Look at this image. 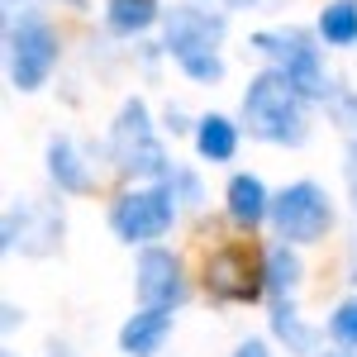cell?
Returning a JSON list of instances; mask_svg holds the SVG:
<instances>
[{
    "mask_svg": "<svg viewBox=\"0 0 357 357\" xmlns=\"http://www.w3.org/2000/svg\"><path fill=\"white\" fill-rule=\"evenodd\" d=\"M310 110H314V105H310L276 67H262V72L248 77V86H243L238 124H243V134L257 138V143H272V148H305L310 134H314Z\"/></svg>",
    "mask_w": 357,
    "mask_h": 357,
    "instance_id": "obj_1",
    "label": "cell"
},
{
    "mask_svg": "<svg viewBox=\"0 0 357 357\" xmlns=\"http://www.w3.org/2000/svg\"><path fill=\"white\" fill-rule=\"evenodd\" d=\"M248 48L262 57L267 67H276L310 105H324L333 96V86H338L329 77V67H324V38H319L314 29H301V24L257 29V33L248 38Z\"/></svg>",
    "mask_w": 357,
    "mask_h": 357,
    "instance_id": "obj_2",
    "label": "cell"
},
{
    "mask_svg": "<svg viewBox=\"0 0 357 357\" xmlns=\"http://www.w3.org/2000/svg\"><path fill=\"white\" fill-rule=\"evenodd\" d=\"M105 162H110V172L129 176V181H167L176 172L167 143L158 138V124H153L143 96H129L119 105L110 134H105Z\"/></svg>",
    "mask_w": 357,
    "mask_h": 357,
    "instance_id": "obj_3",
    "label": "cell"
},
{
    "mask_svg": "<svg viewBox=\"0 0 357 357\" xmlns=\"http://www.w3.org/2000/svg\"><path fill=\"white\" fill-rule=\"evenodd\" d=\"M62 62V38L38 10H10L5 20V72L15 91H43Z\"/></svg>",
    "mask_w": 357,
    "mask_h": 357,
    "instance_id": "obj_4",
    "label": "cell"
},
{
    "mask_svg": "<svg viewBox=\"0 0 357 357\" xmlns=\"http://www.w3.org/2000/svg\"><path fill=\"white\" fill-rule=\"evenodd\" d=\"M181 215V200L172 191V181H134L129 191H119L110 200V234L129 248L158 243L172 234V224Z\"/></svg>",
    "mask_w": 357,
    "mask_h": 357,
    "instance_id": "obj_5",
    "label": "cell"
},
{
    "mask_svg": "<svg viewBox=\"0 0 357 357\" xmlns=\"http://www.w3.org/2000/svg\"><path fill=\"white\" fill-rule=\"evenodd\" d=\"M272 234L281 243H296V248H314L333 234V195L319 186V181H291L272 195Z\"/></svg>",
    "mask_w": 357,
    "mask_h": 357,
    "instance_id": "obj_6",
    "label": "cell"
},
{
    "mask_svg": "<svg viewBox=\"0 0 357 357\" xmlns=\"http://www.w3.org/2000/svg\"><path fill=\"white\" fill-rule=\"evenodd\" d=\"M205 296L215 305H252L267 296L262 262L243 243H224L205 257Z\"/></svg>",
    "mask_w": 357,
    "mask_h": 357,
    "instance_id": "obj_7",
    "label": "cell"
},
{
    "mask_svg": "<svg viewBox=\"0 0 357 357\" xmlns=\"http://www.w3.org/2000/svg\"><path fill=\"white\" fill-rule=\"evenodd\" d=\"M224 33H229V15L224 10L181 0V5H172L162 15V53L172 62L186 53H210V48L224 43Z\"/></svg>",
    "mask_w": 357,
    "mask_h": 357,
    "instance_id": "obj_8",
    "label": "cell"
},
{
    "mask_svg": "<svg viewBox=\"0 0 357 357\" xmlns=\"http://www.w3.org/2000/svg\"><path fill=\"white\" fill-rule=\"evenodd\" d=\"M134 296L138 305H162V310H181L191 286H186V267L181 257L162 243H143L134 257Z\"/></svg>",
    "mask_w": 357,
    "mask_h": 357,
    "instance_id": "obj_9",
    "label": "cell"
},
{
    "mask_svg": "<svg viewBox=\"0 0 357 357\" xmlns=\"http://www.w3.org/2000/svg\"><path fill=\"white\" fill-rule=\"evenodd\" d=\"M100 158H96V148L82 143V138L72 134H53L48 138V176H53L57 191L67 195H91L100 186Z\"/></svg>",
    "mask_w": 357,
    "mask_h": 357,
    "instance_id": "obj_10",
    "label": "cell"
},
{
    "mask_svg": "<svg viewBox=\"0 0 357 357\" xmlns=\"http://www.w3.org/2000/svg\"><path fill=\"white\" fill-rule=\"evenodd\" d=\"M62 238V205H38V210H5V229H0V248L5 252H29L43 257L53 252Z\"/></svg>",
    "mask_w": 357,
    "mask_h": 357,
    "instance_id": "obj_11",
    "label": "cell"
},
{
    "mask_svg": "<svg viewBox=\"0 0 357 357\" xmlns=\"http://www.w3.org/2000/svg\"><path fill=\"white\" fill-rule=\"evenodd\" d=\"M176 329V310H162V305H138V314H129L119 324V353L124 357H158L167 348V338Z\"/></svg>",
    "mask_w": 357,
    "mask_h": 357,
    "instance_id": "obj_12",
    "label": "cell"
},
{
    "mask_svg": "<svg viewBox=\"0 0 357 357\" xmlns=\"http://www.w3.org/2000/svg\"><path fill=\"white\" fill-rule=\"evenodd\" d=\"M267 333H272V338H276V343H281L291 357H314L319 348H324V329L305 324V314H301V305H296V296H281V301H272V310H267Z\"/></svg>",
    "mask_w": 357,
    "mask_h": 357,
    "instance_id": "obj_13",
    "label": "cell"
},
{
    "mask_svg": "<svg viewBox=\"0 0 357 357\" xmlns=\"http://www.w3.org/2000/svg\"><path fill=\"white\" fill-rule=\"evenodd\" d=\"M224 215H229V224H238V229L267 224V215H272V191H267V181H262L257 172H234L229 186H224Z\"/></svg>",
    "mask_w": 357,
    "mask_h": 357,
    "instance_id": "obj_14",
    "label": "cell"
},
{
    "mask_svg": "<svg viewBox=\"0 0 357 357\" xmlns=\"http://www.w3.org/2000/svg\"><path fill=\"white\" fill-rule=\"evenodd\" d=\"M191 143H195V158H200V162L224 167V162H234V158H238L243 124H238V119H229V114H220V110H210V114H200V119H195Z\"/></svg>",
    "mask_w": 357,
    "mask_h": 357,
    "instance_id": "obj_15",
    "label": "cell"
},
{
    "mask_svg": "<svg viewBox=\"0 0 357 357\" xmlns=\"http://www.w3.org/2000/svg\"><path fill=\"white\" fill-rule=\"evenodd\" d=\"M262 281H267V301H281V296H301L305 281V262L296 243H281L276 238L267 252H262Z\"/></svg>",
    "mask_w": 357,
    "mask_h": 357,
    "instance_id": "obj_16",
    "label": "cell"
},
{
    "mask_svg": "<svg viewBox=\"0 0 357 357\" xmlns=\"http://www.w3.org/2000/svg\"><path fill=\"white\" fill-rule=\"evenodd\" d=\"M162 0H105V29L114 38H138L153 24H162Z\"/></svg>",
    "mask_w": 357,
    "mask_h": 357,
    "instance_id": "obj_17",
    "label": "cell"
},
{
    "mask_svg": "<svg viewBox=\"0 0 357 357\" xmlns=\"http://www.w3.org/2000/svg\"><path fill=\"white\" fill-rule=\"evenodd\" d=\"M314 33L324 48H357V0H329L314 15Z\"/></svg>",
    "mask_w": 357,
    "mask_h": 357,
    "instance_id": "obj_18",
    "label": "cell"
},
{
    "mask_svg": "<svg viewBox=\"0 0 357 357\" xmlns=\"http://www.w3.org/2000/svg\"><path fill=\"white\" fill-rule=\"evenodd\" d=\"M176 67H181V77H186V82H195V86H220L224 82V57H220V48L176 57Z\"/></svg>",
    "mask_w": 357,
    "mask_h": 357,
    "instance_id": "obj_19",
    "label": "cell"
},
{
    "mask_svg": "<svg viewBox=\"0 0 357 357\" xmlns=\"http://www.w3.org/2000/svg\"><path fill=\"white\" fill-rule=\"evenodd\" d=\"M324 333H329V343L357 348V291L348 296V301L333 305V314H329V324H324Z\"/></svg>",
    "mask_w": 357,
    "mask_h": 357,
    "instance_id": "obj_20",
    "label": "cell"
},
{
    "mask_svg": "<svg viewBox=\"0 0 357 357\" xmlns=\"http://www.w3.org/2000/svg\"><path fill=\"white\" fill-rule=\"evenodd\" d=\"M172 191H176V200H181V210H200L205 205V186H200V172H191V167H176L172 176Z\"/></svg>",
    "mask_w": 357,
    "mask_h": 357,
    "instance_id": "obj_21",
    "label": "cell"
},
{
    "mask_svg": "<svg viewBox=\"0 0 357 357\" xmlns=\"http://www.w3.org/2000/svg\"><path fill=\"white\" fill-rule=\"evenodd\" d=\"M343 181H348V205H353V215H357V129L348 138V153H343Z\"/></svg>",
    "mask_w": 357,
    "mask_h": 357,
    "instance_id": "obj_22",
    "label": "cell"
},
{
    "mask_svg": "<svg viewBox=\"0 0 357 357\" xmlns=\"http://www.w3.org/2000/svg\"><path fill=\"white\" fill-rule=\"evenodd\" d=\"M343 281L357 291V229L343 238Z\"/></svg>",
    "mask_w": 357,
    "mask_h": 357,
    "instance_id": "obj_23",
    "label": "cell"
},
{
    "mask_svg": "<svg viewBox=\"0 0 357 357\" xmlns=\"http://www.w3.org/2000/svg\"><path fill=\"white\" fill-rule=\"evenodd\" d=\"M229 357H276V353L267 348V338H243V343H238Z\"/></svg>",
    "mask_w": 357,
    "mask_h": 357,
    "instance_id": "obj_24",
    "label": "cell"
},
{
    "mask_svg": "<svg viewBox=\"0 0 357 357\" xmlns=\"http://www.w3.org/2000/svg\"><path fill=\"white\" fill-rule=\"evenodd\" d=\"M162 129H172V134H186V129H195V124H186V114L176 110V105H167V124Z\"/></svg>",
    "mask_w": 357,
    "mask_h": 357,
    "instance_id": "obj_25",
    "label": "cell"
},
{
    "mask_svg": "<svg viewBox=\"0 0 357 357\" xmlns=\"http://www.w3.org/2000/svg\"><path fill=\"white\" fill-rule=\"evenodd\" d=\"M20 319H24V310H20V305H10V301H5V310H0V329L10 333L15 324H20Z\"/></svg>",
    "mask_w": 357,
    "mask_h": 357,
    "instance_id": "obj_26",
    "label": "cell"
},
{
    "mask_svg": "<svg viewBox=\"0 0 357 357\" xmlns=\"http://www.w3.org/2000/svg\"><path fill=\"white\" fill-rule=\"evenodd\" d=\"M314 357H357V348H343V343H329V348H319Z\"/></svg>",
    "mask_w": 357,
    "mask_h": 357,
    "instance_id": "obj_27",
    "label": "cell"
},
{
    "mask_svg": "<svg viewBox=\"0 0 357 357\" xmlns=\"http://www.w3.org/2000/svg\"><path fill=\"white\" fill-rule=\"evenodd\" d=\"M210 5H224V10H248L252 0H210Z\"/></svg>",
    "mask_w": 357,
    "mask_h": 357,
    "instance_id": "obj_28",
    "label": "cell"
},
{
    "mask_svg": "<svg viewBox=\"0 0 357 357\" xmlns=\"http://www.w3.org/2000/svg\"><path fill=\"white\" fill-rule=\"evenodd\" d=\"M48 357H77V353H72V348H62V343H53V348H48Z\"/></svg>",
    "mask_w": 357,
    "mask_h": 357,
    "instance_id": "obj_29",
    "label": "cell"
},
{
    "mask_svg": "<svg viewBox=\"0 0 357 357\" xmlns=\"http://www.w3.org/2000/svg\"><path fill=\"white\" fill-rule=\"evenodd\" d=\"M5 357H15V353H5Z\"/></svg>",
    "mask_w": 357,
    "mask_h": 357,
    "instance_id": "obj_30",
    "label": "cell"
}]
</instances>
